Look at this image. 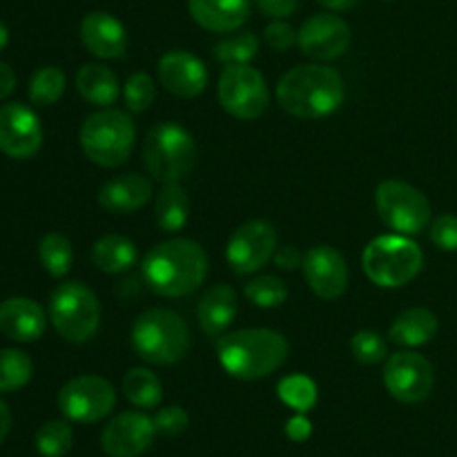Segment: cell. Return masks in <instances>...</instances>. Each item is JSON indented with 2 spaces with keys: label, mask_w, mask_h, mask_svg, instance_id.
<instances>
[{
  "label": "cell",
  "mask_w": 457,
  "mask_h": 457,
  "mask_svg": "<svg viewBox=\"0 0 457 457\" xmlns=\"http://www.w3.org/2000/svg\"><path fill=\"white\" fill-rule=\"evenodd\" d=\"M217 357L228 375L244 382L268 378L288 357V342L284 335L268 328H245L221 335Z\"/></svg>",
  "instance_id": "cell-3"
},
{
  "label": "cell",
  "mask_w": 457,
  "mask_h": 457,
  "mask_svg": "<svg viewBox=\"0 0 457 457\" xmlns=\"http://www.w3.org/2000/svg\"><path fill=\"white\" fill-rule=\"evenodd\" d=\"M351 27L337 13H317L297 31V45L303 56L312 61H335L351 47Z\"/></svg>",
  "instance_id": "cell-14"
},
{
  "label": "cell",
  "mask_w": 457,
  "mask_h": 457,
  "mask_svg": "<svg viewBox=\"0 0 457 457\" xmlns=\"http://www.w3.org/2000/svg\"><path fill=\"white\" fill-rule=\"evenodd\" d=\"M156 433H163V436L174 437L181 436L187 427H190V418H187L186 411L181 406H165L156 413L154 418Z\"/></svg>",
  "instance_id": "cell-39"
},
{
  "label": "cell",
  "mask_w": 457,
  "mask_h": 457,
  "mask_svg": "<svg viewBox=\"0 0 457 457\" xmlns=\"http://www.w3.org/2000/svg\"><path fill=\"white\" fill-rule=\"evenodd\" d=\"M9 428H12V411H9V406L0 400V445H3L4 437L9 436Z\"/></svg>",
  "instance_id": "cell-45"
},
{
  "label": "cell",
  "mask_w": 457,
  "mask_h": 457,
  "mask_svg": "<svg viewBox=\"0 0 457 457\" xmlns=\"http://www.w3.org/2000/svg\"><path fill=\"white\" fill-rule=\"evenodd\" d=\"M219 103L239 120H257L268 110V85L262 71L245 65H226L219 76Z\"/></svg>",
  "instance_id": "cell-10"
},
{
  "label": "cell",
  "mask_w": 457,
  "mask_h": 457,
  "mask_svg": "<svg viewBox=\"0 0 457 457\" xmlns=\"http://www.w3.org/2000/svg\"><path fill=\"white\" fill-rule=\"evenodd\" d=\"M386 391L402 404H420L427 400L436 384L431 361L413 351L393 353L384 366Z\"/></svg>",
  "instance_id": "cell-12"
},
{
  "label": "cell",
  "mask_w": 457,
  "mask_h": 457,
  "mask_svg": "<svg viewBox=\"0 0 457 457\" xmlns=\"http://www.w3.org/2000/svg\"><path fill=\"white\" fill-rule=\"evenodd\" d=\"M80 147L92 163L101 168H119L129 159L137 143V128L129 114L103 107L80 125Z\"/></svg>",
  "instance_id": "cell-5"
},
{
  "label": "cell",
  "mask_w": 457,
  "mask_h": 457,
  "mask_svg": "<svg viewBox=\"0 0 457 457\" xmlns=\"http://www.w3.org/2000/svg\"><path fill=\"white\" fill-rule=\"evenodd\" d=\"M384 3H393V0H384Z\"/></svg>",
  "instance_id": "cell-48"
},
{
  "label": "cell",
  "mask_w": 457,
  "mask_h": 457,
  "mask_svg": "<svg viewBox=\"0 0 457 457\" xmlns=\"http://www.w3.org/2000/svg\"><path fill=\"white\" fill-rule=\"evenodd\" d=\"M437 328H440V321L436 312L428 308H409L395 317L388 330V339L397 346L418 348L431 342L437 335Z\"/></svg>",
  "instance_id": "cell-24"
},
{
  "label": "cell",
  "mask_w": 457,
  "mask_h": 457,
  "mask_svg": "<svg viewBox=\"0 0 457 457\" xmlns=\"http://www.w3.org/2000/svg\"><path fill=\"white\" fill-rule=\"evenodd\" d=\"M424 254L404 235H382L366 245L361 266L366 277L379 288H402L420 275Z\"/></svg>",
  "instance_id": "cell-7"
},
{
  "label": "cell",
  "mask_w": 457,
  "mask_h": 457,
  "mask_svg": "<svg viewBox=\"0 0 457 457\" xmlns=\"http://www.w3.org/2000/svg\"><path fill=\"white\" fill-rule=\"evenodd\" d=\"M279 397L290 409L303 413V411H308L315 404L317 388L312 384V379L303 378V375H293V378H286L279 384Z\"/></svg>",
  "instance_id": "cell-36"
},
{
  "label": "cell",
  "mask_w": 457,
  "mask_h": 457,
  "mask_svg": "<svg viewBox=\"0 0 457 457\" xmlns=\"http://www.w3.org/2000/svg\"><path fill=\"white\" fill-rule=\"evenodd\" d=\"M375 205L391 230L400 235H420L431 221V204L415 186L406 181H384L375 192Z\"/></svg>",
  "instance_id": "cell-9"
},
{
  "label": "cell",
  "mask_w": 457,
  "mask_h": 457,
  "mask_svg": "<svg viewBox=\"0 0 457 457\" xmlns=\"http://www.w3.org/2000/svg\"><path fill=\"white\" fill-rule=\"evenodd\" d=\"M159 80L179 98H195L208 87V70L195 54L174 49L159 61Z\"/></svg>",
  "instance_id": "cell-18"
},
{
  "label": "cell",
  "mask_w": 457,
  "mask_h": 457,
  "mask_svg": "<svg viewBox=\"0 0 457 457\" xmlns=\"http://www.w3.org/2000/svg\"><path fill=\"white\" fill-rule=\"evenodd\" d=\"M275 266L281 270H297L303 266V254L295 245H284L275 253Z\"/></svg>",
  "instance_id": "cell-42"
},
{
  "label": "cell",
  "mask_w": 457,
  "mask_h": 457,
  "mask_svg": "<svg viewBox=\"0 0 457 457\" xmlns=\"http://www.w3.org/2000/svg\"><path fill=\"white\" fill-rule=\"evenodd\" d=\"M277 253V230L268 221L254 219L232 232L226 248L228 266L237 275H253L262 270Z\"/></svg>",
  "instance_id": "cell-13"
},
{
  "label": "cell",
  "mask_w": 457,
  "mask_h": 457,
  "mask_svg": "<svg viewBox=\"0 0 457 457\" xmlns=\"http://www.w3.org/2000/svg\"><path fill=\"white\" fill-rule=\"evenodd\" d=\"M9 43V29L3 21H0V52L4 49V45Z\"/></svg>",
  "instance_id": "cell-47"
},
{
  "label": "cell",
  "mask_w": 457,
  "mask_h": 457,
  "mask_svg": "<svg viewBox=\"0 0 457 457\" xmlns=\"http://www.w3.org/2000/svg\"><path fill=\"white\" fill-rule=\"evenodd\" d=\"M303 275L317 297L333 302L348 288V266L342 253L330 245H315L303 254Z\"/></svg>",
  "instance_id": "cell-17"
},
{
  "label": "cell",
  "mask_w": 457,
  "mask_h": 457,
  "mask_svg": "<svg viewBox=\"0 0 457 457\" xmlns=\"http://www.w3.org/2000/svg\"><path fill=\"white\" fill-rule=\"evenodd\" d=\"M74 433L71 427L62 420L45 422L36 433V451L43 457H62L71 449Z\"/></svg>",
  "instance_id": "cell-32"
},
{
  "label": "cell",
  "mask_w": 457,
  "mask_h": 457,
  "mask_svg": "<svg viewBox=\"0 0 457 457\" xmlns=\"http://www.w3.org/2000/svg\"><path fill=\"white\" fill-rule=\"evenodd\" d=\"M196 25L214 34H230L250 18V0H187Z\"/></svg>",
  "instance_id": "cell-22"
},
{
  "label": "cell",
  "mask_w": 457,
  "mask_h": 457,
  "mask_svg": "<svg viewBox=\"0 0 457 457\" xmlns=\"http://www.w3.org/2000/svg\"><path fill=\"white\" fill-rule=\"evenodd\" d=\"M138 248L123 235H105L92 245V263L107 275H120L137 266Z\"/></svg>",
  "instance_id": "cell-26"
},
{
  "label": "cell",
  "mask_w": 457,
  "mask_h": 457,
  "mask_svg": "<svg viewBox=\"0 0 457 457\" xmlns=\"http://www.w3.org/2000/svg\"><path fill=\"white\" fill-rule=\"evenodd\" d=\"M286 433H288V437L293 442H303L311 437L312 427H311V422L303 418V415H295V418L286 424Z\"/></svg>",
  "instance_id": "cell-43"
},
{
  "label": "cell",
  "mask_w": 457,
  "mask_h": 457,
  "mask_svg": "<svg viewBox=\"0 0 457 457\" xmlns=\"http://www.w3.org/2000/svg\"><path fill=\"white\" fill-rule=\"evenodd\" d=\"M154 219L163 232H179L190 219V196L181 183H163L156 195Z\"/></svg>",
  "instance_id": "cell-27"
},
{
  "label": "cell",
  "mask_w": 457,
  "mask_h": 457,
  "mask_svg": "<svg viewBox=\"0 0 457 457\" xmlns=\"http://www.w3.org/2000/svg\"><path fill=\"white\" fill-rule=\"evenodd\" d=\"M277 103L295 119H324L344 103V79L326 65L293 67L277 83Z\"/></svg>",
  "instance_id": "cell-2"
},
{
  "label": "cell",
  "mask_w": 457,
  "mask_h": 457,
  "mask_svg": "<svg viewBox=\"0 0 457 457\" xmlns=\"http://www.w3.org/2000/svg\"><path fill=\"white\" fill-rule=\"evenodd\" d=\"M143 163L161 183H181L196 165V143L186 128L159 123L143 138Z\"/></svg>",
  "instance_id": "cell-6"
},
{
  "label": "cell",
  "mask_w": 457,
  "mask_h": 457,
  "mask_svg": "<svg viewBox=\"0 0 457 457\" xmlns=\"http://www.w3.org/2000/svg\"><path fill=\"white\" fill-rule=\"evenodd\" d=\"M13 89H16V74L7 62H0V101H4Z\"/></svg>",
  "instance_id": "cell-44"
},
{
  "label": "cell",
  "mask_w": 457,
  "mask_h": 457,
  "mask_svg": "<svg viewBox=\"0 0 457 457\" xmlns=\"http://www.w3.org/2000/svg\"><path fill=\"white\" fill-rule=\"evenodd\" d=\"M266 43L270 45L275 52H286V49L293 47L297 43V31L290 22H286L284 18H275L270 25L266 27Z\"/></svg>",
  "instance_id": "cell-40"
},
{
  "label": "cell",
  "mask_w": 457,
  "mask_h": 457,
  "mask_svg": "<svg viewBox=\"0 0 457 457\" xmlns=\"http://www.w3.org/2000/svg\"><path fill=\"white\" fill-rule=\"evenodd\" d=\"M34 373L29 355L18 348H0V393H12L27 386Z\"/></svg>",
  "instance_id": "cell-30"
},
{
  "label": "cell",
  "mask_w": 457,
  "mask_h": 457,
  "mask_svg": "<svg viewBox=\"0 0 457 457\" xmlns=\"http://www.w3.org/2000/svg\"><path fill=\"white\" fill-rule=\"evenodd\" d=\"M245 297L259 308H277L288 299V288L279 277L262 275L245 284Z\"/></svg>",
  "instance_id": "cell-34"
},
{
  "label": "cell",
  "mask_w": 457,
  "mask_h": 457,
  "mask_svg": "<svg viewBox=\"0 0 457 457\" xmlns=\"http://www.w3.org/2000/svg\"><path fill=\"white\" fill-rule=\"evenodd\" d=\"M154 186L143 174H120L98 190V205L112 214H129L141 210L152 199Z\"/></svg>",
  "instance_id": "cell-21"
},
{
  "label": "cell",
  "mask_w": 457,
  "mask_h": 457,
  "mask_svg": "<svg viewBox=\"0 0 457 457\" xmlns=\"http://www.w3.org/2000/svg\"><path fill=\"white\" fill-rule=\"evenodd\" d=\"M116 406V391L105 378L79 375L70 379L58 393V409L70 422L94 424L112 413Z\"/></svg>",
  "instance_id": "cell-11"
},
{
  "label": "cell",
  "mask_w": 457,
  "mask_h": 457,
  "mask_svg": "<svg viewBox=\"0 0 457 457\" xmlns=\"http://www.w3.org/2000/svg\"><path fill=\"white\" fill-rule=\"evenodd\" d=\"M239 302L237 293L228 284H217L205 290L204 297L196 303V320L201 330L210 337H221L235 321Z\"/></svg>",
  "instance_id": "cell-23"
},
{
  "label": "cell",
  "mask_w": 457,
  "mask_h": 457,
  "mask_svg": "<svg viewBox=\"0 0 457 457\" xmlns=\"http://www.w3.org/2000/svg\"><path fill=\"white\" fill-rule=\"evenodd\" d=\"M47 317L29 297H9L0 303V333L13 342L29 344L43 337Z\"/></svg>",
  "instance_id": "cell-20"
},
{
  "label": "cell",
  "mask_w": 457,
  "mask_h": 457,
  "mask_svg": "<svg viewBox=\"0 0 457 457\" xmlns=\"http://www.w3.org/2000/svg\"><path fill=\"white\" fill-rule=\"evenodd\" d=\"M49 317L62 339L85 344L98 333L101 303L94 290L80 281H62L49 297Z\"/></svg>",
  "instance_id": "cell-8"
},
{
  "label": "cell",
  "mask_w": 457,
  "mask_h": 457,
  "mask_svg": "<svg viewBox=\"0 0 457 457\" xmlns=\"http://www.w3.org/2000/svg\"><path fill=\"white\" fill-rule=\"evenodd\" d=\"M320 4H324L326 9H333V12H348V9L355 7L360 0H317Z\"/></svg>",
  "instance_id": "cell-46"
},
{
  "label": "cell",
  "mask_w": 457,
  "mask_h": 457,
  "mask_svg": "<svg viewBox=\"0 0 457 457\" xmlns=\"http://www.w3.org/2000/svg\"><path fill=\"white\" fill-rule=\"evenodd\" d=\"M43 145V128L34 110L22 103L0 107V152L12 159H31Z\"/></svg>",
  "instance_id": "cell-15"
},
{
  "label": "cell",
  "mask_w": 457,
  "mask_h": 457,
  "mask_svg": "<svg viewBox=\"0 0 457 457\" xmlns=\"http://www.w3.org/2000/svg\"><path fill=\"white\" fill-rule=\"evenodd\" d=\"M123 96L129 112H134V114L147 112L156 98L154 79H152L150 74H145V71H137V74L129 76L128 83H125Z\"/></svg>",
  "instance_id": "cell-35"
},
{
  "label": "cell",
  "mask_w": 457,
  "mask_h": 457,
  "mask_svg": "<svg viewBox=\"0 0 457 457\" xmlns=\"http://www.w3.org/2000/svg\"><path fill=\"white\" fill-rule=\"evenodd\" d=\"M38 259L49 275L62 279L70 272L71 262H74V250H71L70 239L58 235V232L45 235L38 245Z\"/></svg>",
  "instance_id": "cell-29"
},
{
  "label": "cell",
  "mask_w": 457,
  "mask_h": 457,
  "mask_svg": "<svg viewBox=\"0 0 457 457\" xmlns=\"http://www.w3.org/2000/svg\"><path fill=\"white\" fill-rule=\"evenodd\" d=\"M259 54V38L254 34H237L214 45V56L226 65H245Z\"/></svg>",
  "instance_id": "cell-33"
},
{
  "label": "cell",
  "mask_w": 457,
  "mask_h": 457,
  "mask_svg": "<svg viewBox=\"0 0 457 457\" xmlns=\"http://www.w3.org/2000/svg\"><path fill=\"white\" fill-rule=\"evenodd\" d=\"M154 436V420L137 411H128L107 424L101 436V446L110 457H138L150 449Z\"/></svg>",
  "instance_id": "cell-16"
},
{
  "label": "cell",
  "mask_w": 457,
  "mask_h": 457,
  "mask_svg": "<svg viewBox=\"0 0 457 457\" xmlns=\"http://www.w3.org/2000/svg\"><path fill=\"white\" fill-rule=\"evenodd\" d=\"M259 12L270 18H288L297 12L299 0H254Z\"/></svg>",
  "instance_id": "cell-41"
},
{
  "label": "cell",
  "mask_w": 457,
  "mask_h": 457,
  "mask_svg": "<svg viewBox=\"0 0 457 457\" xmlns=\"http://www.w3.org/2000/svg\"><path fill=\"white\" fill-rule=\"evenodd\" d=\"M190 344L187 324L168 308H150L141 312L132 326V346L147 364H177L190 353Z\"/></svg>",
  "instance_id": "cell-4"
},
{
  "label": "cell",
  "mask_w": 457,
  "mask_h": 457,
  "mask_svg": "<svg viewBox=\"0 0 457 457\" xmlns=\"http://www.w3.org/2000/svg\"><path fill=\"white\" fill-rule=\"evenodd\" d=\"M123 393L138 409H154L163 397L161 379L147 369H132L123 378Z\"/></svg>",
  "instance_id": "cell-28"
},
{
  "label": "cell",
  "mask_w": 457,
  "mask_h": 457,
  "mask_svg": "<svg viewBox=\"0 0 457 457\" xmlns=\"http://www.w3.org/2000/svg\"><path fill=\"white\" fill-rule=\"evenodd\" d=\"M143 281L152 293L177 299L195 293L208 275V254L192 239H168L143 257Z\"/></svg>",
  "instance_id": "cell-1"
},
{
  "label": "cell",
  "mask_w": 457,
  "mask_h": 457,
  "mask_svg": "<svg viewBox=\"0 0 457 457\" xmlns=\"http://www.w3.org/2000/svg\"><path fill=\"white\" fill-rule=\"evenodd\" d=\"M80 43L92 56L116 61L125 54L128 34L119 18L107 12H92L80 22Z\"/></svg>",
  "instance_id": "cell-19"
},
{
  "label": "cell",
  "mask_w": 457,
  "mask_h": 457,
  "mask_svg": "<svg viewBox=\"0 0 457 457\" xmlns=\"http://www.w3.org/2000/svg\"><path fill=\"white\" fill-rule=\"evenodd\" d=\"M76 89L87 103L98 107H110L119 101L120 83L114 71L98 62H87L76 74Z\"/></svg>",
  "instance_id": "cell-25"
},
{
  "label": "cell",
  "mask_w": 457,
  "mask_h": 457,
  "mask_svg": "<svg viewBox=\"0 0 457 457\" xmlns=\"http://www.w3.org/2000/svg\"><path fill=\"white\" fill-rule=\"evenodd\" d=\"M431 241L436 248L445 253H457V217L455 214H440L431 223Z\"/></svg>",
  "instance_id": "cell-38"
},
{
  "label": "cell",
  "mask_w": 457,
  "mask_h": 457,
  "mask_svg": "<svg viewBox=\"0 0 457 457\" xmlns=\"http://www.w3.org/2000/svg\"><path fill=\"white\" fill-rule=\"evenodd\" d=\"M351 351L357 361L369 366L379 364V361H384L388 357L386 339L379 333H375V330H360V333L353 335Z\"/></svg>",
  "instance_id": "cell-37"
},
{
  "label": "cell",
  "mask_w": 457,
  "mask_h": 457,
  "mask_svg": "<svg viewBox=\"0 0 457 457\" xmlns=\"http://www.w3.org/2000/svg\"><path fill=\"white\" fill-rule=\"evenodd\" d=\"M65 71L61 67H40L29 80V101L40 107L54 105L65 92Z\"/></svg>",
  "instance_id": "cell-31"
}]
</instances>
